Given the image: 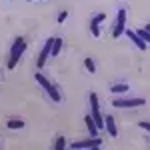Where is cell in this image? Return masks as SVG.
Segmentation results:
<instances>
[{
    "label": "cell",
    "mask_w": 150,
    "mask_h": 150,
    "mask_svg": "<svg viewBox=\"0 0 150 150\" xmlns=\"http://www.w3.org/2000/svg\"><path fill=\"white\" fill-rule=\"evenodd\" d=\"M104 128L108 130V134H110L112 138H116V136H118V130H116V122H114V118H112V116H106V118H104Z\"/></svg>",
    "instance_id": "ba28073f"
},
{
    "label": "cell",
    "mask_w": 150,
    "mask_h": 150,
    "mask_svg": "<svg viewBox=\"0 0 150 150\" xmlns=\"http://www.w3.org/2000/svg\"><path fill=\"white\" fill-rule=\"evenodd\" d=\"M8 128H10V130H18V128H24V122L20 120V118H10V120H8Z\"/></svg>",
    "instance_id": "4fadbf2b"
},
{
    "label": "cell",
    "mask_w": 150,
    "mask_h": 150,
    "mask_svg": "<svg viewBox=\"0 0 150 150\" xmlns=\"http://www.w3.org/2000/svg\"><path fill=\"white\" fill-rule=\"evenodd\" d=\"M84 66H86L88 72H96V64H94L92 58H84Z\"/></svg>",
    "instance_id": "9a60e30c"
},
{
    "label": "cell",
    "mask_w": 150,
    "mask_h": 150,
    "mask_svg": "<svg viewBox=\"0 0 150 150\" xmlns=\"http://www.w3.org/2000/svg\"><path fill=\"white\" fill-rule=\"evenodd\" d=\"M84 120H86V126H88V132H90V136H96V132H98V128H96V122L92 120V116L88 114L86 118H84Z\"/></svg>",
    "instance_id": "9c48e42d"
},
{
    "label": "cell",
    "mask_w": 150,
    "mask_h": 150,
    "mask_svg": "<svg viewBox=\"0 0 150 150\" xmlns=\"http://www.w3.org/2000/svg\"><path fill=\"white\" fill-rule=\"evenodd\" d=\"M100 144H102V140L98 138V136H92L90 140H78V142L70 144V148H74V150H88V148H100Z\"/></svg>",
    "instance_id": "277c9868"
},
{
    "label": "cell",
    "mask_w": 150,
    "mask_h": 150,
    "mask_svg": "<svg viewBox=\"0 0 150 150\" xmlns=\"http://www.w3.org/2000/svg\"><path fill=\"white\" fill-rule=\"evenodd\" d=\"M104 18H106V14H102V12H100V14H96V16H94L92 22H90V32H92V36H96V38L100 36V28H98V24L102 22Z\"/></svg>",
    "instance_id": "8992f818"
},
{
    "label": "cell",
    "mask_w": 150,
    "mask_h": 150,
    "mask_svg": "<svg viewBox=\"0 0 150 150\" xmlns=\"http://www.w3.org/2000/svg\"><path fill=\"white\" fill-rule=\"evenodd\" d=\"M110 92L124 94V92H128V84H112V86H110Z\"/></svg>",
    "instance_id": "7c38bea8"
},
{
    "label": "cell",
    "mask_w": 150,
    "mask_h": 150,
    "mask_svg": "<svg viewBox=\"0 0 150 150\" xmlns=\"http://www.w3.org/2000/svg\"><path fill=\"white\" fill-rule=\"evenodd\" d=\"M124 34H128V38H130V40H132V42H134L140 50H146V48H148V44H146V42H144V40H142V38L134 32V30H124Z\"/></svg>",
    "instance_id": "52a82bcc"
},
{
    "label": "cell",
    "mask_w": 150,
    "mask_h": 150,
    "mask_svg": "<svg viewBox=\"0 0 150 150\" xmlns=\"http://www.w3.org/2000/svg\"><path fill=\"white\" fill-rule=\"evenodd\" d=\"M134 32H136V34H138L140 38H142V40H144V42L148 44V40H150V34H148V30H146V28H144V30H134Z\"/></svg>",
    "instance_id": "2e32d148"
},
{
    "label": "cell",
    "mask_w": 150,
    "mask_h": 150,
    "mask_svg": "<svg viewBox=\"0 0 150 150\" xmlns=\"http://www.w3.org/2000/svg\"><path fill=\"white\" fill-rule=\"evenodd\" d=\"M46 92H48V96H50L54 102H60V100H62V96H60V92H58L56 86H50V90H46Z\"/></svg>",
    "instance_id": "5bb4252c"
},
{
    "label": "cell",
    "mask_w": 150,
    "mask_h": 150,
    "mask_svg": "<svg viewBox=\"0 0 150 150\" xmlns=\"http://www.w3.org/2000/svg\"><path fill=\"white\" fill-rule=\"evenodd\" d=\"M124 30H126V10L120 8L118 10V16H116V24H114V28H112V36L118 38V36L124 34Z\"/></svg>",
    "instance_id": "3957f363"
},
{
    "label": "cell",
    "mask_w": 150,
    "mask_h": 150,
    "mask_svg": "<svg viewBox=\"0 0 150 150\" xmlns=\"http://www.w3.org/2000/svg\"><path fill=\"white\" fill-rule=\"evenodd\" d=\"M64 146H66V138H64V136H58V138H56V144H54V148H56V150H62Z\"/></svg>",
    "instance_id": "e0dca14e"
},
{
    "label": "cell",
    "mask_w": 150,
    "mask_h": 150,
    "mask_svg": "<svg viewBox=\"0 0 150 150\" xmlns=\"http://www.w3.org/2000/svg\"><path fill=\"white\" fill-rule=\"evenodd\" d=\"M146 100L144 98H116L112 100L114 108H136V106H144Z\"/></svg>",
    "instance_id": "7a4b0ae2"
},
{
    "label": "cell",
    "mask_w": 150,
    "mask_h": 150,
    "mask_svg": "<svg viewBox=\"0 0 150 150\" xmlns=\"http://www.w3.org/2000/svg\"><path fill=\"white\" fill-rule=\"evenodd\" d=\"M62 50V38H54V44H52V50H50V56H58Z\"/></svg>",
    "instance_id": "8fae6325"
},
{
    "label": "cell",
    "mask_w": 150,
    "mask_h": 150,
    "mask_svg": "<svg viewBox=\"0 0 150 150\" xmlns=\"http://www.w3.org/2000/svg\"><path fill=\"white\" fill-rule=\"evenodd\" d=\"M52 44H54V38L50 36V38L46 40V44H44V48H42V52H40V56H38V62H36V66H38V68H44V66H46V58L50 56Z\"/></svg>",
    "instance_id": "5b68a950"
},
{
    "label": "cell",
    "mask_w": 150,
    "mask_h": 150,
    "mask_svg": "<svg viewBox=\"0 0 150 150\" xmlns=\"http://www.w3.org/2000/svg\"><path fill=\"white\" fill-rule=\"evenodd\" d=\"M66 16H68V12H66V10H64V12H60V14H58V22L62 24L64 20H66Z\"/></svg>",
    "instance_id": "ac0fdd59"
},
{
    "label": "cell",
    "mask_w": 150,
    "mask_h": 150,
    "mask_svg": "<svg viewBox=\"0 0 150 150\" xmlns=\"http://www.w3.org/2000/svg\"><path fill=\"white\" fill-rule=\"evenodd\" d=\"M34 80L38 82V84H40V86H42L44 90H50V86H52V84L48 82V78H46V76H42L40 72H38V74H36V76H34Z\"/></svg>",
    "instance_id": "30bf717a"
},
{
    "label": "cell",
    "mask_w": 150,
    "mask_h": 150,
    "mask_svg": "<svg viewBox=\"0 0 150 150\" xmlns=\"http://www.w3.org/2000/svg\"><path fill=\"white\" fill-rule=\"evenodd\" d=\"M140 128H144V130H150V124H148V122H140Z\"/></svg>",
    "instance_id": "d6986e66"
},
{
    "label": "cell",
    "mask_w": 150,
    "mask_h": 150,
    "mask_svg": "<svg viewBox=\"0 0 150 150\" xmlns=\"http://www.w3.org/2000/svg\"><path fill=\"white\" fill-rule=\"evenodd\" d=\"M28 2H32V0H28Z\"/></svg>",
    "instance_id": "ffe728a7"
},
{
    "label": "cell",
    "mask_w": 150,
    "mask_h": 150,
    "mask_svg": "<svg viewBox=\"0 0 150 150\" xmlns=\"http://www.w3.org/2000/svg\"><path fill=\"white\" fill-rule=\"evenodd\" d=\"M26 50V42H24L22 36H18L16 40H14V44H12V52H10V60H8V68H14L16 66V62L20 60V56H22V52Z\"/></svg>",
    "instance_id": "6da1fadb"
}]
</instances>
